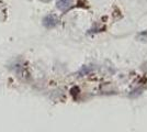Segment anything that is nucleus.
I'll return each instance as SVG.
<instances>
[{
	"instance_id": "nucleus-2",
	"label": "nucleus",
	"mask_w": 147,
	"mask_h": 132,
	"mask_svg": "<svg viewBox=\"0 0 147 132\" xmlns=\"http://www.w3.org/2000/svg\"><path fill=\"white\" fill-rule=\"evenodd\" d=\"M69 5H70V0H58L57 2V7L61 10L66 9L67 7H69Z\"/></svg>"
},
{
	"instance_id": "nucleus-1",
	"label": "nucleus",
	"mask_w": 147,
	"mask_h": 132,
	"mask_svg": "<svg viewBox=\"0 0 147 132\" xmlns=\"http://www.w3.org/2000/svg\"><path fill=\"white\" fill-rule=\"evenodd\" d=\"M43 22L46 28H53V26H55L57 24V19L54 16H47V17H45Z\"/></svg>"
}]
</instances>
